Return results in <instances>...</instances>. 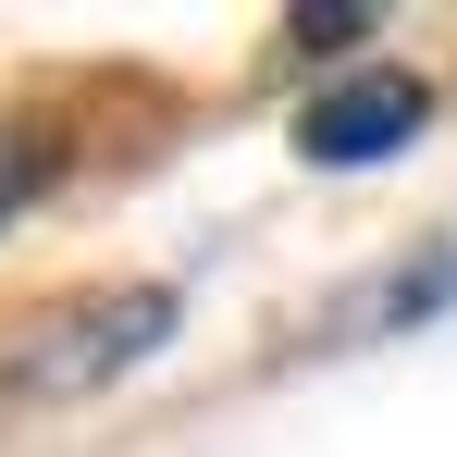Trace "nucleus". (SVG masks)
<instances>
[{
	"label": "nucleus",
	"mask_w": 457,
	"mask_h": 457,
	"mask_svg": "<svg viewBox=\"0 0 457 457\" xmlns=\"http://www.w3.org/2000/svg\"><path fill=\"white\" fill-rule=\"evenodd\" d=\"M161 334H173V285L75 297V309H50V321L0 359V395H12V408H75V395H99V383H124Z\"/></svg>",
	"instance_id": "1"
},
{
	"label": "nucleus",
	"mask_w": 457,
	"mask_h": 457,
	"mask_svg": "<svg viewBox=\"0 0 457 457\" xmlns=\"http://www.w3.org/2000/svg\"><path fill=\"white\" fill-rule=\"evenodd\" d=\"M420 124H433V87L383 62V75H346V87H321V99H309V112H297V149L346 173V161H383V149H408Z\"/></svg>",
	"instance_id": "2"
},
{
	"label": "nucleus",
	"mask_w": 457,
	"mask_h": 457,
	"mask_svg": "<svg viewBox=\"0 0 457 457\" xmlns=\"http://www.w3.org/2000/svg\"><path fill=\"white\" fill-rule=\"evenodd\" d=\"M457 309V223L420 235V260H395L383 285H359L346 297V334H395V321H445Z\"/></svg>",
	"instance_id": "3"
},
{
	"label": "nucleus",
	"mask_w": 457,
	"mask_h": 457,
	"mask_svg": "<svg viewBox=\"0 0 457 457\" xmlns=\"http://www.w3.org/2000/svg\"><path fill=\"white\" fill-rule=\"evenodd\" d=\"M50 186H62V124H12V112H0V223L37 211Z\"/></svg>",
	"instance_id": "4"
},
{
	"label": "nucleus",
	"mask_w": 457,
	"mask_h": 457,
	"mask_svg": "<svg viewBox=\"0 0 457 457\" xmlns=\"http://www.w3.org/2000/svg\"><path fill=\"white\" fill-rule=\"evenodd\" d=\"M285 37H297V50H359V37H371V0H309Z\"/></svg>",
	"instance_id": "5"
}]
</instances>
